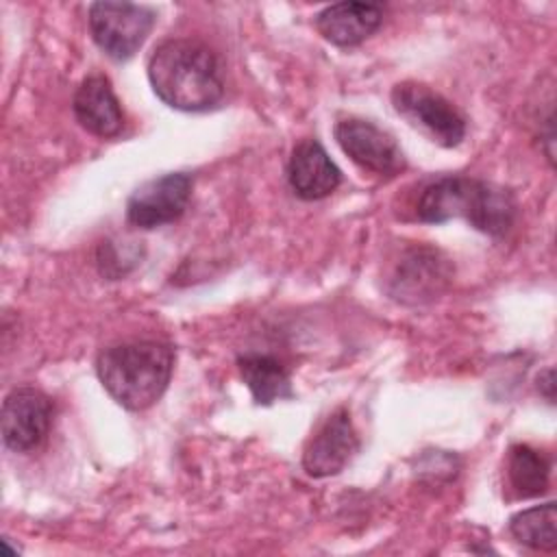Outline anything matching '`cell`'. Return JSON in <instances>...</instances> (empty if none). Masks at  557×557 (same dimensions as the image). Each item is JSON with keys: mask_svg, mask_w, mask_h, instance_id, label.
Wrapping results in <instances>:
<instances>
[{"mask_svg": "<svg viewBox=\"0 0 557 557\" xmlns=\"http://www.w3.org/2000/svg\"><path fill=\"white\" fill-rule=\"evenodd\" d=\"M154 11L133 2H94L89 30L96 46L113 61L131 59L154 26Z\"/></svg>", "mask_w": 557, "mask_h": 557, "instance_id": "cell-5", "label": "cell"}, {"mask_svg": "<svg viewBox=\"0 0 557 557\" xmlns=\"http://www.w3.org/2000/svg\"><path fill=\"white\" fill-rule=\"evenodd\" d=\"M154 94L178 111L213 109L224 96V72L218 54L196 39H168L148 61Z\"/></svg>", "mask_w": 557, "mask_h": 557, "instance_id": "cell-1", "label": "cell"}, {"mask_svg": "<svg viewBox=\"0 0 557 557\" xmlns=\"http://www.w3.org/2000/svg\"><path fill=\"white\" fill-rule=\"evenodd\" d=\"M78 124L98 137H115L124 126V111L104 74L87 76L72 100Z\"/></svg>", "mask_w": 557, "mask_h": 557, "instance_id": "cell-11", "label": "cell"}, {"mask_svg": "<svg viewBox=\"0 0 557 557\" xmlns=\"http://www.w3.org/2000/svg\"><path fill=\"white\" fill-rule=\"evenodd\" d=\"M544 376H546V381L540 376V383H544V396L553 403V398H555V394H553V387H555V383H553V370H546Z\"/></svg>", "mask_w": 557, "mask_h": 557, "instance_id": "cell-17", "label": "cell"}, {"mask_svg": "<svg viewBox=\"0 0 557 557\" xmlns=\"http://www.w3.org/2000/svg\"><path fill=\"white\" fill-rule=\"evenodd\" d=\"M239 374L248 389L252 392L255 403L272 405L274 400L292 396V383L287 370L281 366L278 359L270 355L248 352L237 359Z\"/></svg>", "mask_w": 557, "mask_h": 557, "instance_id": "cell-13", "label": "cell"}, {"mask_svg": "<svg viewBox=\"0 0 557 557\" xmlns=\"http://www.w3.org/2000/svg\"><path fill=\"white\" fill-rule=\"evenodd\" d=\"M509 531L511 535L533 548V550H555L557 548V511L555 503L548 500L544 505L518 511L509 520Z\"/></svg>", "mask_w": 557, "mask_h": 557, "instance_id": "cell-16", "label": "cell"}, {"mask_svg": "<svg viewBox=\"0 0 557 557\" xmlns=\"http://www.w3.org/2000/svg\"><path fill=\"white\" fill-rule=\"evenodd\" d=\"M174 368V350L165 342L137 339L100 352L96 372L109 396L128 411L152 407L165 392Z\"/></svg>", "mask_w": 557, "mask_h": 557, "instance_id": "cell-2", "label": "cell"}, {"mask_svg": "<svg viewBox=\"0 0 557 557\" xmlns=\"http://www.w3.org/2000/svg\"><path fill=\"white\" fill-rule=\"evenodd\" d=\"M357 450L359 437L352 426L350 413L339 407L309 440L302 453V468L311 476H331L342 472Z\"/></svg>", "mask_w": 557, "mask_h": 557, "instance_id": "cell-9", "label": "cell"}, {"mask_svg": "<svg viewBox=\"0 0 557 557\" xmlns=\"http://www.w3.org/2000/svg\"><path fill=\"white\" fill-rule=\"evenodd\" d=\"M392 104L411 126L444 148H453L466 137V117L450 100L422 83H398L392 89Z\"/></svg>", "mask_w": 557, "mask_h": 557, "instance_id": "cell-4", "label": "cell"}, {"mask_svg": "<svg viewBox=\"0 0 557 557\" xmlns=\"http://www.w3.org/2000/svg\"><path fill=\"white\" fill-rule=\"evenodd\" d=\"M431 281H446L444 272H442V263L437 259L435 250H411L407 255V259L403 261V265L398 268L396 274V283H398V292L396 294H405L411 296V300H422V298H431V294H435L440 287ZM403 296V300H405Z\"/></svg>", "mask_w": 557, "mask_h": 557, "instance_id": "cell-15", "label": "cell"}, {"mask_svg": "<svg viewBox=\"0 0 557 557\" xmlns=\"http://www.w3.org/2000/svg\"><path fill=\"white\" fill-rule=\"evenodd\" d=\"M191 198V176L185 172H170L139 185L128 202L126 218L133 226L157 228L183 215Z\"/></svg>", "mask_w": 557, "mask_h": 557, "instance_id": "cell-7", "label": "cell"}, {"mask_svg": "<svg viewBox=\"0 0 557 557\" xmlns=\"http://www.w3.org/2000/svg\"><path fill=\"white\" fill-rule=\"evenodd\" d=\"M287 181L302 200H320L333 194L342 181L339 168L315 139H302L294 146L287 163Z\"/></svg>", "mask_w": 557, "mask_h": 557, "instance_id": "cell-10", "label": "cell"}, {"mask_svg": "<svg viewBox=\"0 0 557 557\" xmlns=\"http://www.w3.org/2000/svg\"><path fill=\"white\" fill-rule=\"evenodd\" d=\"M507 476L520 498H533L546 492L550 476V461L540 450L516 444L507 455Z\"/></svg>", "mask_w": 557, "mask_h": 557, "instance_id": "cell-14", "label": "cell"}, {"mask_svg": "<svg viewBox=\"0 0 557 557\" xmlns=\"http://www.w3.org/2000/svg\"><path fill=\"white\" fill-rule=\"evenodd\" d=\"M335 139L350 161L368 172L396 174L405 165V157L396 139L374 122L346 117L335 124Z\"/></svg>", "mask_w": 557, "mask_h": 557, "instance_id": "cell-8", "label": "cell"}, {"mask_svg": "<svg viewBox=\"0 0 557 557\" xmlns=\"http://www.w3.org/2000/svg\"><path fill=\"white\" fill-rule=\"evenodd\" d=\"M416 213L429 224L463 218L476 231L498 237L513 224L516 202L507 189L492 183L468 176H442L422 189Z\"/></svg>", "mask_w": 557, "mask_h": 557, "instance_id": "cell-3", "label": "cell"}, {"mask_svg": "<svg viewBox=\"0 0 557 557\" xmlns=\"http://www.w3.org/2000/svg\"><path fill=\"white\" fill-rule=\"evenodd\" d=\"M52 424V403L35 387H15L7 394L0 413L2 442L15 453L37 448Z\"/></svg>", "mask_w": 557, "mask_h": 557, "instance_id": "cell-6", "label": "cell"}, {"mask_svg": "<svg viewBox=\"0 0 557 557\" xmlns=\"http://www.w3.org/2000/svg\"><path fill=\"white\" fill-rule=\"evenodd\" d=\"M383 22V9L370 2H337L315 15L318 33L342 48L359 46Z\"/></svg>", "mask_w": 557, "mask_h": 557, "instance_id": "cell-12", "label": "cell"}]
</instances>
